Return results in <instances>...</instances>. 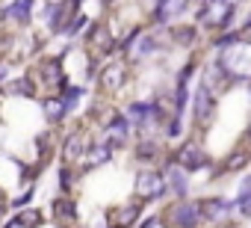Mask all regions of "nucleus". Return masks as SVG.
Instances as JSON below:
<instances>
[{"mask_svg": "<svg viewBox=\"0 0 251 228\" xmlns=\"http://www.w3.org/2000/svg\"><path fill=\"white\" fill-rule=\"evenodd\" d=\"M233 15H236L233 3H201L198 6V21L216 30H227L233 24Z\"/></svg>", "mask_w": 251, "mask_h": 228, "instance_id": "obj_1", "label": "nucleus"}, {"mask_svg": "<svg viewBox=\"0 0 251 228\" xmlns=\"http://www.w3.org/2000/svg\"><path fill=\"white\" fill-rule=\"evenodd\" d=\"M169 190H166V178H163V172H157V169H145V172H139L136 175V196L139 199H145V201H157V199H163Z\"/></svg>", "mask_w": 251, "mask_h": 228, "instance_id": "obj_2", "label": "nucleus"}, {"mask_svg": "<svg viewBox=\"0 0 251 228\" xmlns=\"http://www.w3.org/2000/svg\"><path fill=\"white\" fill-rule=\"evenodd\" d=\"M172 160H175V166L183 169V172H198V169H207V166H210V157H207V151H204L198 142H186L177 154H172Z\"/></svg>", "mask_w": 251, "mask_h": 228, "instance_id": "obj_3", "label": "nucleus"}, {"mask_svg": "<svg viewBox=\"0 0 251 228\" xmlns=\"http://www.w3.org/2000/svg\"><path fill=\"white\" fill-rule=\"evenodd\" d=\"M201 204L198 201H180L169 210V222L175 228H198L201 225Z\"/></svg>", "mask_w": 251, "mask_h": 228, "instance_id": "obj_4", "label": "nucleus"}, {"mask_svg": "<svg viewBox=\"0 0 251 228\" xmlns=\"http://www.w3.org/2000/svg\"><path fill=\"white\" fill-rule=\"evenodd\" d=\"M127 134H130V122L124 119L121 113H115V116L106 122V128H103V142L109 148H121L124 142H127Z\"/></svg>", "mask_w": 251, "mask_h": 228, "instance_id": "obj_5", "label": "nucleus"}, {"mask_svg": "<svg viewBox=\"0 0 251 228\" xmlns=\"http://www.w3.org/2000/svg\"><path fill=\"white\" fill-rule=\"evenodd\" d=\"M213 113H216V98H213L204 86H198V92H195V98H192V119H195L198 125H210Z\"/></svg>", "mask_w": 251, "mask_h": 228, "instance_id": "obj_6", "label": "nucleus"}, {"mask_svg": "<svg viewBox=\"0 0 251 228\" xmlns=\"http://www.w3.org/2000/svg\"><path fill=\"white\" fill-rule=\"evenodd\" d=\"M201 86H204L210 95H213L216 89H225V86H230V74H227V68H225V62H222V59H213V62H207Z\"/></svg>", "mask_w": 251, "mask_h": 228, "instance_id": "obj_7", "label": "nucleus"}, {"mask_svg": "<svg viewBox=\"0 0 251 228\" xmlns=\"http://www.w3.org/2000/svg\"><path fill=\"white\" fill-rule=\"evenodd\" d=\"M39 71H42V80H45V86L50 89H56V92H62L65 86H68V80H65V71H62V62L53 57V59H45L42 65H39Z\"/></svg>", "mask_w": 251, "mask_h": 228, "instance_id": "obj_8", "label": "nucleus"}, {"mask_svg": "<svg viewBox=\"0 0 251 228\" xmlns=\"http://www.w3.org/2000/svg\"><path fill=\"white\" fill-rule=\"evenodd\" d=\"M163 178H166V190H172L175 196H180V199H183V196L189 193V181H186V172H183V169H177L172 157L166 160V175H163Z\"/></svg>", "mask_w": 251, "mask_h": 228, "instance_id": "obj_9", "label": "nucleus"}, {"mask_svg": "<svg viewBox=\"0 0 251 228\" xmlns=\"http://www.w3.org/2000/svg\"><path fill=\"white\" fill-rule=\"evenodd\" d=\"M142 213V204H121L109 213V228H130Z\"/></svg>", "mask_w": 251, "mask_h": 228, "instance_id": "obj_10", "label": "nucleus"}, {"mask_svg": "<svg viewBox=\"0 0 251 228\" xmlns=\"http://www.w3.org/2000/svg\"><path fill=\"white\" fill-rule=\"evenodd\" d=\"M198 204H201V216H204V219H213V222H216V219H225V216L236 207V204H230V201L222 199V196L204 199V201H198Z\"/></svg>", "mask_w": 251, "mask_h": 228, "instance_id": "obj_11", "label": "nucleus"}, {"mask_svg": "<svg viewBox=\"0 0 251 228\" xmlns=\"http://www.w3.org/2000/svg\"><path fill=\"white\" fill-rule=\"evenodd\" d=\"M98 83H100L103 89H109V92L121 89V83H124V65H121V62H106V65L100 68V74H98Z\"/></svg>", "mask_w": 251, "mask_h": 228, "instance_id": "obj_12", "label": "nucleus"}, {"mask_svg": "<svg viewBox=\"0 0 251 228\" xmlns=\"http://www.w3.org/2000/svg\"><path fill=\"white\" fill-rule=\"evenodd\" d=\"M86 42H89V45H95L100 54H109V51L115 48V45H112V39H109V30H106V24H98V21H92V24H89Z\"/></svg>", "mask_w": 251, "mask_h": 228, "instance_id": "obj_13", "label": "nucleus"}, {"mask_svg": "<svg viewBox=\"0 0 251 228\" xmlns=\"http://www.w3.org/2000/svg\"><path fill=\"white\" fill-rule=\"evenodd\" d=\"M83 154H86V140H83V134H68V140H65V145H62V160H65V163H77Z\"/></svg>", "mask_w": 251, "mask_h": 228, "instance_id": "obj_14", "label": "nucleus"}, {"mask_svg": "<svg viewBox=\"0 0 251 228\" xmlns=\"http://www.w3.org/2000/svg\"><path fill=\"white\" fill-rule=\"evenodd\" d=\"M68 6H71V3H48V6H45V12H48V27H50L53 33H59V36H62V30H65V18H71V15H62V12H68Z\"/></svg>", "mask_w": 251, "mask_h": 228, "instance_id": "obj_15", "label": "nucleus"}, {"mask_svg": "<svg viewBox=\"0 0 251 228\" xmlns=\"http://www.w3.org/2000/svg\"><path fill=\"white\" fill-rule=\"evenodd\" d=\"M189 9V3H183V0H180V3H157L154 6V21L157 24H166V21H172L177 12H186Z\"/></svg>", "mask_w": 251, "mask_h": 228, "instance_id": "obj_16", "label": "nucleus"}, {"mask_svg": "<svg viewBox=\"0 0 251 228\" xmlns=\"http://www.w3.org/2000/svg\"><path fill=\"white\" fill-rule=\"evenodd\" d=\"M45 222V216H42V210H36V207H27V210H21L9 225L12 228H39Z\"/></svg>", "mask_w": 251, "mask_h": 228, "instance_id": "obj_17", "label": "nucleus"}, {"mask_svg": "<svg viewBox=\"0 0 251 228\" xmlns=\"http://www.w3.org/2000/svg\"><path fill=\"white\" fill-rule=\"evenodd\" d=\"M50 210H53V216H56L59 222H74V219H77V204H74L71 199H56V201L50 204Z\"/></svg>", "mask_w": 251, "mask_h": 228, "instance_id": "obj_18", "label": "nucleus"}, {"mask_svg": "<svg viewBox=\"0 0 251 228\" xmlns=\"http://www.w3.org/2000/svg\"><path fill=\"white\" fill-rule=\"evenodd\" d=\"M83 92H86L83 86H65V89H62V92L56 95V98L62 101V110H65V116H68V113H71V110L77 107V101L83 98Z\"/></svg>", "mask_w": 251, "mask_h": 228, "instance_id": "obj_19", "label": "nucleus"}, {"mask_svg": "<svg viewBox=\"0 0 251 228\" xmlns=\"http://www.w3.org/2000/svg\"><path fill=\"white\" fill-rule=\"evenodd\" d=\"M3 12H6V15H12L18 24H30V12H33V3H30V0H27V3H24V0H18V3H9ZM6 15H3V18H6Z\"/></svg>", "mask_w": 251, "mask_h": 228, "instance_id": "obj_20", "label": "nucleus"}, {"mask_svg": "<svg viewBox=\"0 0 251 228\" xmlns=\"http://www.w3.org/2000/svg\"><path fill=\"white\" fill-rule=\"evenodd\" d=\"M172 39H175L177 45L189 48V45H195V39H198V30H195L192 24H180V27H172Z\"/></svg>", "mask_w": 251, "mask_h": 228, "instance_id": "obj_21", "label": "nucleus"}, {"mask_svg": "<svg viewBox=\"0 0 251 228\" xmlns=\"http://www.w3.org/2000/svg\"><path fill=\"white\" fill-rule=\"evenodd\" d=\"M160 157V145L154 142V140H142L139 145H136V160H142V163H154Z\"/></svg>", "mask_w": 251, "mask_h": 228, "instance_id": "obj_22", "label": "nucleus"}, {"mask_svg": "<svg viewBox=\"0 0 251 228\" xmlns=\"http://www.w3.org/2000/svg\"><path fill=\"white\" fill-rule=\"evenodd\" d=\"M42 107H45V116H48V122H50V125H56V122H62V119H65L62 101H59L56 95H53V98H48V101H45Z\"/></svg>", "mask_w": 251, "mask_h": 228, "instance_id": "obj_23", "label": "nucleus"}, {"mask_svg": "<svg viewBox=\"0 0 251 228\" xmlns=\"http://www.w3.org/2000/svg\"><path fill=\"white\" fill-rule=\"evenodd\" d=\"M133 45H136V51H133V59H139V57H148V54H154V51L160 48V42H157L154 36H142V33H139V39H136Z\"/></svg>", "mask_w": 251, "mask_h": 228, "instance_id": "obj_24", "label": "nucleus"}, {"mask_svg": "<svg viewBox=\"0 0 251 228\" xmlns=\"http://www.w3.org/2000/svg\"><path fill=\"white\" fill-rule=\"evenodd\" d=\"M9 92H15V95H27V98H33V95H36V83H33V77H21V80H15V83H9Z\"/></svg>", "mask_w": 251, "mask_h": 228, "instance_id": "obj_25", "label": "nucleus"}, {"mask_svg": "<svg viewBox=\"0 0 251 228\" xmlns=\"http://www.w3.org/2000/svg\"><path fill=\"white\" fill-rule=\"evenodd\" d=\"M109 154H112V148H109L106 142L95 145V148L89 151V157H92V166H95V163H109Z\"/></svg>", "mask_w": 251, "mask_h": 228, "instance_id": "obj_26", "label": "nucleus"}, {"mask_svg": "<svg viewBox=\"0 0 251 228\" xmlns=\"http://www.w3.org/2000/svg\"><path fill=\"white\" fill-rule=\"evenodd\" d=\"M248 199H251V175H245V178H242V184H239V193H236V201H233V204H236V207H242Z\"/></svg>", "mask_w": 251, "mask_h": 228, "instance_id": "obj_27", "label": "nucleus"}, {"mask_svg": "<svg viewBox=\"0 0 251 228\" xmlns=\"http://www.w3.org/2000/svg\"><path fill=\"white\" fill-rule=\"evenodd\" d=\"M245 163H251V154H242V151H236V154H230V160L225 163V169H230V172H233V169H242Z\"/></svg>", "mask_w": 251, "mask_h": 228, "instance_id": "obj_28", "label": "nucleus"}, {"mask_svg": "<svg viewBox=\"0 0 251 228\" xmlns=\"http://www.w3.org/2000/svg\"><path fill=\"white\" fill-rule=\"evenodd\" d=\"M71 184H74V181H71V169H68V166H62V169H59V187H62V193H68V190H71Z\"/></svg>", "mask_w": 251, "mask_h": 228, "instance_id": "obj_29", "label": "nucleus"}, {"mask_svg": "<svg viewBox=\"0 0 251 228\" xmlns=\"http://www.w3.org/2000/svg\"><path fill=\"white\" fill-rule=\"evenodd\" d=\"M33 193H36V187H27V193H24V196H18V199L12 201V207H27V204H30V199H33Z\"/></svg>", "mask_w": 251, "mask_h": 228, "instance_id": "obj_30", "label": "nucleus"}, {"mask_svg": "<svg viewBox=\"0 0 251 228\" xmlns=\"http://www.w3.org/2000/svg\"><path fill=\"white\" fill-rule=\"evenodd\" d=\"M12 45H15V36L12 33H0V54H6Z\"/></svg>", "mask_w": 251, "mask_h": 228, "instance_id": "obj_31", "label": "nucleus"}, {"mask_svg": "<svg viewBox=\"0 0 251 228\" xmlns=\"http://www.w3.org/2000/svg\"><path fill=\"white\" fill-rule=\"evenodd\" d=\"M239 210H242V213H245V216H251V199H248V201H245V204H242V207H239Z\"/></svg>", "mask_w": 251, "mask_h": 228, "instance_id": "obj_32", "label": "nucleus"}, {"mask_svg": "<svg viewBox=\"0 0 251 228\" xmlns=\"http://www.w3.org/2000/svg\"><path fill=\"white\" fill-rule=\"evenodd\" d=\"M6 80V65H0V83Z\"/></svg>", "mask_w": 251, "mask_h": 228, "instance_id": "obj_33", "label": "nucleus"}, {"mask_svg": "<svg viewBox=\"0 0 251 228\" xmlns=\"http://www.w3.org/2000/svg\"><path fill=\"white\" fill-rule=\"evenodd\" d=\"M222 228H236V225H222Z\"/></svg>", "mask_w": 251, "mask_h": 228, "instance_id": "obj_34", "label": "nucleus"}, {"mask_svg": "<svg viewBox=\"0 0 251 228\" xmlns=\"http://www.w3.org/2000/svg\"><path fill=\"white\" fill-rule=\"evenodd\" d=\"M248 137H251V128H248Z\"/></svg>", "mask_w": 251, "mask_h": 228, "instance_id": "obj_35", "label": "nucleus"}]
</instances>
